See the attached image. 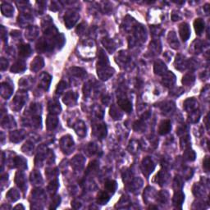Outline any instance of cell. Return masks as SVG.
Masks as SVG:
<instances>
[{"label": "cell", "mask_w": 210, "mask_h": 210, "mask_svg": "<svg viewBox=\"0 0 210 210\" xmlns=\"http://www.w3.org/2000/svg\"><path fill=\"white\" fill-rule=\"evenodd\" d=\"M172 129V126H171L170 121L164 120L159 125L158 127V132L160 135H166Z\"/></svg>", "instance_id": "1"}, {"label": "cell", "mask_w": 210, "mask_h": 210, "mask_svg": "<svg viewBox=\"0 0 210 210\" xmlns=\"http://www.w3.org/2000/svg\"><path fill=\"white\" fill-rule=\"evenodd\" d=\"M109 200L108 195L104 193V192H101L99 195H98V202L100 203V204H105Z\"/></svg>", "instance_id": "7"}, {"label": "cell", "mask_w": 210, "mask_h": 210, "mask_svg": "<svg viewBox=\"0 0 210 210\" xmlns=\"http://www.w3.org/2000/svg\"><path fill=\"white\" fill-rule=\"evenodd\" d=\"M20 54L22 56H28L30 54V48L28 45H23L21 47Z\"/></svg>", "instance_id": "8"}, {"label": "cell", "mask_w": 210, "mask_h": 210, "mask_svg": "<svg viewBox=\"0 0 210 210\" xmlns=\"http://www.w3.org/2000/svg\"><path fill=\"white\" fill-rule=\"evenodd\" d=\"M105 188H106V190H107L108 191L112 192V193H113V192L115 191L116 188H117V183H116V182H114V181L108 182L106 183V185H105Z\"/></svg>", "instance_id": "6"}, {"label": "cell", "mask_w": 210, "mask_h": 210, "mask_svg": "<svg viewBox=\"0 0 210 210\" xmlns=\"http://www.w3.org/2000/svg\"><path fill=\"white\" fill-rule=\"evenodd\" d=\"M179 32L183 41H186L188 40V38L190 37V31L189 26L186 23H182L180 26Z\"/></svg>", "instance_id": "2"}, {"label": "cell", "mask_w": 210, "mask_h": 210, "mask_svg": "<svg viewBox=\"0 0 210 210\" xmlns=\"http://www.w3.org/2000/svg\"><path fill=\"white\" fill-rule=\"evenodd\" d=\"M183 200H184V195L182 192H179L173 197V204L175 205H182Z\"/></svg>", "instance_id": "5"}, {"label": "cell", "mask_w": 210, "mask_h": 210, "mask_svg": "<svg viewBox=\"0 0 210 210\" xmlns=\"http://www.w3.org/2000/svg\"><path fill=\"white\" fill-rule=\"evenodd\" d=\"M194 26H195L196 34H200L204 29V22L202 19H196L194 22Z\"/></svg>", "instance_id": "4"}, {"label": "cell", "mask_w": 210, "mask_h": 210, "mask_svg": "<svg viewBox=\"0 0 210 210\" xmlns=\"http://www.w3.org/2000/svg\"><path fill=\"white\" fill-rule=\"evenodd\" d=\"M118 103L121 108H122L124 111L126 112H127V113H129V112H130L132 111V105H131V103L127 99H118Z\"/></svg>", "instance_id": "3"}, {"label": "cell", "mask_w": 210, "mask_h": 210, "mask_svg": "<svg viewBox=\"0 0 210 210\" xmlns=\"http://www.w3.org/2000/svg\"><path fill=\"white\" fill-rule=\"evenodd\" d=\"M208 167H209V165H208V158L206 157L204 160V168L206 170V172L208 171Z\"/></svg>", "instance_id": "9"}]
</instances>
